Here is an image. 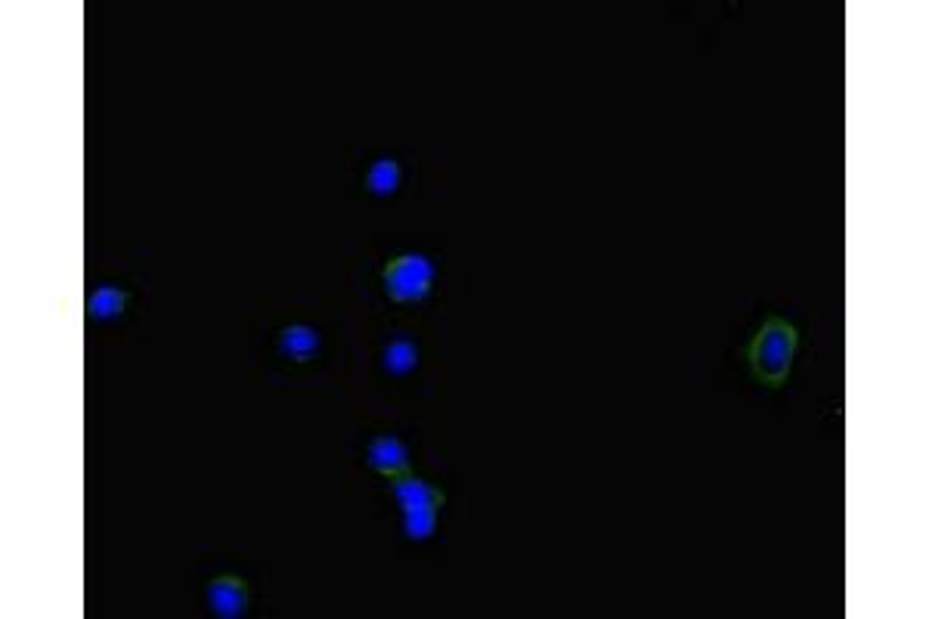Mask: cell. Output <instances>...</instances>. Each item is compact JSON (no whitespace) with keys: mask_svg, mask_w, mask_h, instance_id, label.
<instances>
[{"mask_svg":"<svg viewBox=\"0 0 929 619\" xmlns=\"http://www.w3.org/2000/svg\"><path fill=\"white\" fill-rule=\"evenodd\" d=\"M369 189L375 195H391L400 183V168L394 158H378L375 165L369 168V177H366Z\"/></svg>","mask_w":929,"mask_h":619,"instance_id":"7","label":"cell"},{"mask_svg":"<svg viewBox=\"0 0 929 619\" xmlns=\"http://www.w3.org/2000/svg\"><path fill=\"white\" fill-rule=\"evenodd\" d=\"M319 347V338L310 325H288L282 332V353L292 356V360H310Z\"/></svg>","mask_w":929,"mask_h":619,"instance_id":"6","label":"cell"},{"mask_svg":"<svg viewBox=\"0 0 929 619\" xmlns=\"http://www.w3.org/2000/svg\"><path fill=\"white\" fill-rule=\"evenodd\" d=\"M434 279V264L425 254H403L384 267V285L394 301H422Z\"/></svg>","mask_w":929,"mask_h":619,"instance_id":"3","label":"cell"},{"mask_svg":"<svg viewBox=\"0 0 929 619\" xmlns=\"http://www.w3.org/2000/svg\"><path fill=\"white\" fill-rule=\"evenodd\" d=\"M369 465L388 477H397L409 468V452L397 437H381L369 446Z\"/></svg>","mask_w":929,"mask_h":619,"instance_id":"5","label":"cell"},{"mask_svg":"<svg viewBox=\"0 0 929 619\" xmlns=\"http://www.w3.org/2000/svg\"><path fill=\"white\" fill-rule=\"evenodd\" d=\"M793 353H796V329L784 319H768L750 347V363L756 378L768 387H781L790 375Z\"/></svg>","mask_w":929,"mask_h":619,"instance_id":"1","label":"cell"},{"mask_svg":"<svg viewBox=\"0 0 929 619\" xmlns=\"http://www.w3.org/2000/svg\"><path fill=\"white\" fill-rule=\"evenodd\" d=\"M121 310H124V291H118L112 285L96 288V295L90 298V316L109 319V316H118Z\"/></svg>","mask_w":929,"mask_h":619,"instance_id":"8","label":"cell"},{"mask_svg":"<svg viewBox=\"0 0 929 619\" xmlns=\"http://www.w3.org/2000/svg\"><path fill=\"white\" fill-rule=\"evenodd\" d=\"M208 598H211V607L217 616H242L245 613V604H248V595H245V582L236 579V576H220L211 582L208 589Z\"/></svg>","mask_w":929,"mask_h":619,"instance_id":"4","label":"cell"},{"mask_svg":"<svg viewBox=\"0 0 929 619\" xmlns=\"http://www.w3.org/2000/svg\"><path fill=\"white\" fill-rule=\"evenodd\" d=\"M384 369L394 375H409L415 369V347L409 341H394L384 350Z\"/></svg>","mask_w":929,"mask_h":619,"instance_id":"9","label":"cell"},{"mask_svg":"<svg viewBox=\"0 0 929 619\" xmlns=\"http://www.w3.org/2000/svg\"><path fill=\"white\" fill-rule=\"evenodd\" d=\"M394 496L403 505L406 514V536L409 539H428L437 524V508L443 505V493L434 490L431 483L419 477H406L394 483Z\"/></svg>","mask_w":929,"mask_h":619,"instance_id":"2","label":"cell"}]
</instances>
